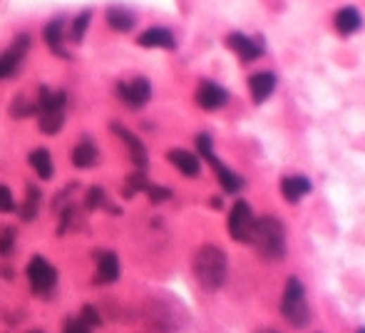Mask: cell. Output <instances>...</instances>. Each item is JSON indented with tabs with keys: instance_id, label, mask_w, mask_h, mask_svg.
<instances>
[{
	"instance_id": "14",
	"label": "cell",
	"mask_w": 365,
	"mask_h": 333,
	"mask_svg": "<svg viewBox=\"0 0 365 333\" xmlns=\"http://www.w3.org/2000/svg\"><path fill=\"white\" fill-rule=\"evenodd\" d=\"M333 25H335V30H338L340 35H353V32H358L360 25H363V18H360L358 8L345 6V8H340V11L335 13Z\"/></svg>"
},
{
	"instance_id": "8",
	"label": "cell",
	"mask_w": 365,
	"mask_h": 333,
	"mask_svg": "<svg viewBox=\"0 0 365 333\" xmlns=\"http://www.w3.org/2000/svg\"><path fill=\"white\" fill-rule=\"evenodd\" d=\"M27 48H30V35H18L13 40V45L0 55V80L15 75V70L20 68L23 58H25Z\"/></svg>"
},
{
	"instance_id": "13",
	"label": "cell",
	"mask_w": 365,
	"mask_h": 333,
	"mask_svg": "<svg viewBox=\"0 0 365 333\" xmlns=\"http://www.w3.org/2000/svg\"><path fill=\"white\" fill-rule=\"evenodd\" d=\"M100 162V149L95 147L92 139H79L72 149V164L77 170H90Z\"/></svg>"
},
{
	"instance_id": "28",
	"label": "cell",
	"mask_w": 365,
	"mask_h": 333,
	"mask_svg": "<svg viewBox=\"0 0 365 333\" xmlns=\"http://www.w3.org/2000/svg\"><path fill=\"white\" fill-rule=\"evenodd\" d=\"M15 209V199H13V191L6 184H0V214H11Z\"/></svg>"
},
{
	"instance_id": "31",
	"label": "cell",
	"mask_w": 365,
	"mask_h": 333,
	"mask_svg": "<svg viewBox=\"0 0 365 333\" xmlns=\"http://www.w3.org/2000/svg\"><path fill=\"white\" fill-rule=\"evenodd\" d=\"M90 331L92 328H87L79 318H70V321L65 323V333H90Z\"/></svg>"
},
{
	"instance_id": "26",
	"label": "cell",
	"mask_w": 365,
	"mask_h": 333,
	"mask_svg": "<svg viewBox=\"0 0 365 333\" xmlns=\"http://www.w3.org/2000/svg\"><path fill=\"white\" fill-rule=\"evenodd\" d=\"M102 204H105V189H102V187H90L85 196V209L87 212H95Z\"/></svg>"
},
{
	"instance_id": "6",
	"label": "cell",
	"mask_w": 365,
	"mask_h": 333,
	"mask_svg": "<svg viewBox=\"0 0 365 333\" xmlns=\"http://www.w3.org/2000/svg\"><path fill=\"white\" fill-rule=\"evenodd\" d=\"M254 212L246 201H236L231 206V214H229V234H231L236 241H249V234L254 229Z\"/></svg>"
},
{
	"instance_id": "4",
	"label": "cell",
	"mask_w": 365,
	"mask_h": 333,
	"mask_svg": "<svg viewBox=\"0 0 365 333\" xmlns=\"http://www.w3.org/2000/svg\"><path fill=\"white\" fill-rule=\"evenodd\" d=\"M196 147H199V154H201V157L207 159V162L214 167V172H217V177H219V184L224 187V191H229V194H236V191L243 187V180L236 175V172L229 170L226 164H224L222 159H219L217 154H214L212 137H209V134H199V137H196Z\"/></svg>"
},
{
	"instance_id": "33",
	"label": "cell",
	"mask_w": 365,
	"mask_h": 333,
	"mask_svg": "<svg viewBox=\"0 0 365 333\" xmlns=\"http://www.w3.org/2000/svg\"><path fill=\"white\" fill-rule=\"evenodd\" d=\"M358 333H365V328H360V331H358Z\"/></svg>"
},
{
	"instance_id": "9",
	"label": "cell",
	"mask_w": 365,
	"mask_h": 333,
	"mask_svg": "<svg viewBox=\"0 0 365 333\" xmlns=\"http://www.w3.org/2000/svg\"><path fill=\"white\" fill-rule=\"evenodd\" d=\"M110 130L117 134V137L122 139V142L127 144V152H129V157H132V162L137 164L139 170L144 172V167H147L149 157H147V147H144V144H142V139H139L134 132H129L127 127H122L120 122H112Z\"/></svg>"
},
{
	"instance_id": "19",
	"label": "cell",
	"mask_w": 365,
	"mask_h": 333,
	"mask_svg": "<svg viewBox=\"0 0 365 333\" xmlns=\"http://www.w3.org/2000/svg\"><path fill=\"white\" fill-rule=\"evenodd\" d=\"M43 37L48 48L53 50L58 58H68V50H65V35H63V20H53L45 25Z\"/></svg>"
},
{
	"instance_id": "16",
	"label": "cell",
	"mask_w": 365,
	"mask_h": 333,
	"mask_svg": "<svg viewBox=\"0 0 365 333\" xmlns=\"http://www.w3.org/2000/svg\"><path fill=\"white\" fill-rule=\"evenodd\" d=\"M308 191H311V182L301 175L283 177V182H281V194H283V199L286 201H291V204L293 201H301Z\"/></svg>"
},
{
	"instance_id": "15",
	"label": "cell",
	"mask_w": 365,
	"mask_h": 333,
	"mask_svg": "<svg viewBox=\"0 0 365 333\" xmlns=\"http://www.w3.org/2000/svg\"><path fill=\"white\" fill-rule=\"evenodd\" d=\"M167 159H169V162L174 164L177 170H179L184 177H199L201 162H199L196 154L186 152V149H172V152L167 154Z\"/></svg>"
},
{
	"instance_id": "7",
	"label": "cell",
	"mask_w": 365,
	"mask_h": 333,
	"mask_svg": "<svg viewBox=\"0 0 365 333\" xmlns=\"http://www.w3.org/2000/svg\"><path fill=\"white\" fill-rule=\"evenodd\" d=\"M117 95H120V100L127 107L139 110V107L147 105L149 97H152V85H149V80L134 77L132 82H120V85H117Z\"/></svg>"
},
{
	"instance_id": "22",
	"label": "cell",
	"mask_w": 365,
	"mask_h": 333,
	"mask_svg": "<svg viewBox=\"0 0 365 333\" xmlns=\"http://www.w3.org/2000/svg\"><path fill=\"white\" fill-rule=\"evenodd\" d=\"M40 204H43V194L37 189L35 184H27V196L23 199V206H20V219L23 222H32L40 212Z\"/></svg>"
},
{
	"instance_id": "27",
	"label": "cell",
	"mask_w": 365,
	"mask_h": 333,
	"mask_svg": "<svg viewBox=\"0 0 365 333\" xmlns=\"http://www.w3.org/2000/svg\"><path fill=\"white\" fill-rule=\"evenodd\" d=\"M79 321L85 323L87 328H95V326H100L102 323V316H100V311H97L95 306H82V313H79Z\"/></svg>"
},
{
	"instance_id": "23",
	"label": "cell",
	"mask_w": 365,
	"mask_h": 333,
	"mask_svg": "<svg viewBox=\"0 0 365 333\" xmlns=\"http://www.w3.org/2000/svg\"><path fill=\"white\" fill-rule=\"evenodd\" d=\"M90 18H92L90 11L79 13V15L75 18V23H72V43H82V37H85V32H87V25H90Z\"/></svg>"
},
{
	"instance_id": "32",
	"label": "cell",
	"mask_w": 365,
	"mask_h": 333,
	"mask_svg": "<svg viewBox=\"0 0 365 333\" xmlns=\"http://www.w3.org/2000/svg\"><path fill=\"white\" fill-rule=\"evenodd\" d=\"M259 333H278V331H259Z\"/></svg>"
},
{
	"instance_id": "34",
	"label": "cell",
	"mask_w": 365,
	"mask_h": 333,
	"mask_svg": "<svg viewBox=\"0 0 365 333\" xmlns=\"http://www.w3.org/2000/svg\"><path fill=\"white\" fill-rule=\"evenodd\" d=\"M30 333H43V331H30Z\"/></svg>"
},
{
	"instance_id": "10",
	"label": "cell",
	"mask_w": 365,
	"mask_h": 333,
	"mask_svg": "<svg viewBox=\"0 0 365 333\" xmlns=\"http://www.w3.org/2000/svg\"><path fill=\"white\" fill-rule=\"evenodd\" d=\"M229 100L226 90L224 87H219L217 82H201L199 90H196V105L201 107V110H219V107H224Z\"/></svg>"
},
{
	"instance_id": "17",
	"label": "cell",
	"mask_w": 365,
	"mask_h": 333,
	"mask_svg": "<svg viewBox=\"0 0 365 333\" xmlns=\"http://www.w3.org/2000/svg\"><path fill=\"white\" fill-rule=\"evenodd\" d=\"M120 279V259L115 251H105L97 256V281L100 284H115Z\"/></svg>"
},
{
	"instance_id": "21",
	"label": "cell",
	"mask_w": 365,
	"mask_h": 333,
	"mask_svg": "<svg viewBox=\"0 0 365 333\" xmlns=\"http://www.w3.org/2000/svg\"><path fill=\"white\" fill-rule=\"evenodd\" d=\"M27 162H30V167L35 170V175L40 177V180H50L53 177V157H50L48 149H32L30 157H27Z\"/></svg>"
},
{
	"instance_id": "2",
	"label": "cell",
	"mask_w": 365,
	"mask_h": 333,
	"mask_svg": "<svg viewBox=\"0 0 365 333\" xmlns=\"http://www.w3.org/2000/svg\"><path fill=\"white\" fill-rule=\"evenodd\" d=\"M226 254L222 249L214 246V244H207L201 246L194 256V276L201 284V289L207 291H217L224 286L226 281Z\"/></svg>"
},
{
	"instance_id": "25",
	"label": "cell",
	"mask_w": 365,
	"mask_h": 333,
	"mask_svg": "<svg viewBox=\"0 0 365 333\" xmlns=\"http://www.w3.org/2000/svg\"><path fill=\"white\" fill-rule=\"evenodd\" d=\"M37 112V105H32V102H27L25 97H15V102H13L11 107V115L15 117V120H20V117H30Z\"/></svg>"
},
{
	"instance_id": "3",
	"label": "cell",
	"mask_w": 365,
	"mask_h": 333,
	"mask_svg": "<svg viewBox=\"0 0 365 333\" xmlns=\"http://www.w3.org/2000/svg\"><path fill=\"white\" fill-rule=\"evenodd\" d=\"M281 311H283L286 321L291 323L293 328H303L311 321V311H308V303H306V291H303L298 279H288L286 291H283V301H281Z\"/></svg>"
},
{
	"instance_id": "20",
	"label": "cell",
	"mask_w": 365,
	"mask_h": 333,
	"mask_svg": "<svg viewBox=\"0 0 365 333\" xmlns=\"http://www.w3.org/2000/svg\"><path fill=\"white\" fill-rule=\"evenodd\" d=\"M107 25L112 27V30L117 32H129L134 27V15L127 11V8H122V6H112L107 8Z\"/></svg>"
},
{
	"instance_id": "30",
	"label": "cell",
	"mask_w": 365,
	"mask_h": 333,
	"mask_svg": "<svg viewBox=\"0 0 365 333\" xmlns=\"http://www.w3.org/2000/svg\"><path fill=\"white\" fill-rule=\"evenodd\" d=\"M13 241H15V232H13V229H6V232L0 234V254L3 256L11 254Z\"/></svg>"
},
{
	"instance_id": "5",
	"label": "cell",
	"mask_w": 365,
	"mask_h": 333,
	"mask_svg": "<svg viewBox=\"0 0 365 333\" xmlns=\"http://www.w3.org/2000/svg\"><path fill=\"white\" fill-rule=\"evenodd\" d=\"M27 281H30L35 294H48L55 284H58V271L53 269L48 259L43 256H32L27 264Z\"/></svg>"
},
{
	"instance_id": "29",
	"label": "cell",
	"mask_w": 365,
	"mask_h": 333,
	"mask_svg": "<svg viewBox=\"0 0 365 333\" xmlns=\"http://www.w3.org/2000/svg\"><path fill=\"white\" fill-rule=\"evenodd\" d=\"M147 196L154 201V204H159V201H167V199H169L172 191L167 189V187H159V184H152V182H149V187H147Z\"/></svg>"
},
{
	"instance_id": "1",
	"label": "cell",
	"mask_w": 365,
	"mask_h": 333,
	"mask_svg": "<svg viewBox=\"0 0 365 333\" xmlns=\"http://www.w3.org/2000/svg\"><path fill=\"white\" fill-rule=\"evenodd\" d=\"M249 241L256 246L264 259L278 261L286 254V232H283V224L276 217H261L254 222V229L249 234Z\"/></svg>"
},
{
	"instance_id": "11",
	"label": "cell",
	"mask_w": 365,
	"mask_h": 333,
	"mask_svg": "<svg viewBox=\"0 0 365 333\" xmlns=\"http://www.w3.org/2000/svg\"><path fill=\"white\" fill-rule=\"evenodd\" d=\"M226 45L243 60V63H251V60L261 58V53H264V48H261L256 40H251L249 35H241V32H231V35L226 37Z\"/></svg>"
},
{
	"instance_id": "24",
	"label": "cell",
	"mask_w": 365,
	"mask_h": 333,
	"mask_svg": "<svg viewBox=\"0 0 365 333\" xmlns=\"http://www.w3.org/2000/svg\"><path fill=\"white\" fill-rule=\"evenodd\" d=\"M149 187V180L144 177V172H134V175L127 177V189H124V194L132 196L137 194V191H147Z\"/></svg>"
},
{
	"instance_id": "12",
	"label": "cell",
	"mask_w": 365,
	"mask_h": 333,
	"mask_svg": "<svg viewBox=\"0 0 365 333\" xmlns=\"http://www.w3.org/2000/svg\"><path fill=\"white\" fill-rule=\"evenodd\" d=\"M142 48H162V50H174L177 48V40L167 27H149L139 35L137 40Z\"/></svg>"
},
{
	"instance_id": "18",
	"label": "cell",
	"mask_w": 365,
	"mask_h": 333,
	"mask_svg": "<svg viewBox=\"0 0 365 333\" xmlns=\"http://www.w3.org/2000/svg\"><path fill=\"white\" fill-rule=\"evenodd\" d=\"M249 90H251V97L254 102H264L271 92L276 90V75L274 73H256L249 77Z\"/></svg>"
}]
</instances>
